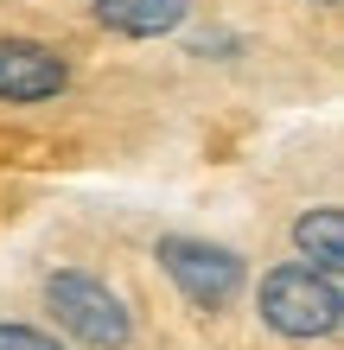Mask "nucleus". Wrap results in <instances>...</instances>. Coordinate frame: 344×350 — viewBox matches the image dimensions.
<instances>
[{
  "label": "nucleus",
  "instance_id": "1a4fd4ad",
  "mask_svg": "<svg viewBox=\"0 0 344 350\" xmlns=\"http://www.w3.org/2000/svg\"><path fill=\"white\" fill-rule=\"evenodd\" d=\"M313 7H338V0H313Z\"/></svg>",
  "mask_w": 344,
  "mask_h": 350
},
{
  "label": "nucleus",
  "instance_id": "20e7f679",
  "mask_svg": "<svg viewBox=\"0 0 344 350\" xmlns=\"http://www.w3.org/2000/svg\"><path fill=\"white\" fill-rule=\"evenodd\" d=\"M70 90V57L38 45V38H0V102L32 109V102H57Z\"/></svg>",
  "mask_w": 344,
  "mask_h": 350
},
{
  "label": "nucleus",
  "instance_id": "39448f33",
  "mask_svg": "<svg viewBox=\"0 0 344 350\" xmlns=\"http://www.w3.org/2000/svg\"><path fill=\"white\" fill-rule=\"evenodd\" d=\"M96 26L115 32V38H166L185 26L191 0H96Z\"/></svg>",
  "mask_w": 344,
  "mask_h": 350
},
{
  "label": "nucleus",
  "instance_id": "7ed1b4c3",
  "mask_svg": "<svg viewBox=\"0 0 344 350\" xmlns=\"http://www.w3.org/2000/svg\"><path fill=\"white\" fill-rule=\"evenodd\" d=\"M153 255H159V267H166V280L185 293V306H198V312H224V306L242 299V286H249L242 255L224 249V242H204V236H159Z\"/></svg>",
  "mask_w": 344,
  "mask_h": 350
},
{
  "label": "nucleus",
  "instance_id": "0eeeda50",
  "mask_svg": "<svg viewBox=\"0 0 344 350\" xmlns=\"http://www.w3.org/2000/svg\"><path fill=\"white\" fill-rule=\"evenodd\" d=\"M0 350H64V344H57L51 332H38V325H0Z\"/></svg>",
  "mask_w": 344,
  "mask_h": 350
},
{
  "label": "nucleus",
  "instance_id": "f257e3e1",
  "mask_svg": "<svg viewBox=\"0 0 344 350\" xmlns=\"http://www.w3.org/2000/svg\"><path fill=\"white\" fill-rule=\"evenodd\" d=\"M255 312L287 344L338 338V325H344V280H326V274H313V267H300V261H280L255 286Z\"/></svg>",
  "mask_w": 344,
  "mask_h": 350
},
{
  "label": "nucleus",
  "instance_id": "423d86ee",
  "mask_svg": "<svg viewBox=\"0 0 344 350\" xmlns=\"http://www.w3.org/2000/svg\"><path fill=\"white\" fill-rule=\"evenodd\" d=\"M293 255H300V267H313V274L344 280V211L338 204H319V211L293 217Z\"/></svg>",
  "mask_w": 344,
  "mask_h": 350
},
{
  "label": "nucleus",
  "instance_id": "6e6552de",
  "mask_svg": "<svg viewBox=\"0 0 344 350\" xmlns=\"http://www.w3.org/2000/svg\"><path fill=\"white\" fill-rule=\"evenodd\" d=\"M236 45H242L236 32H198V38H191V51H198V57H230Z\"/></svg>",
  "mask_w": 344,
  "mask_h": 350
},
{
  "label": "nucleus",
  "instance_id": "f03ea898",
  "mask_svg": "<svg viewBox=\"0 0 344 350\" xmlns=\"http://www.w3.org/2000/svg\"><path fill=\"white\" fill-rule=\"evenodd\" d=\"M45 312L57 319V332L77 338L83 350H128L134 344V312L109 280L83 274V267H57L45 274Z\"/></svg>",
  "mask_w": 344,
  "mask_h": 350
}]
</instances>
